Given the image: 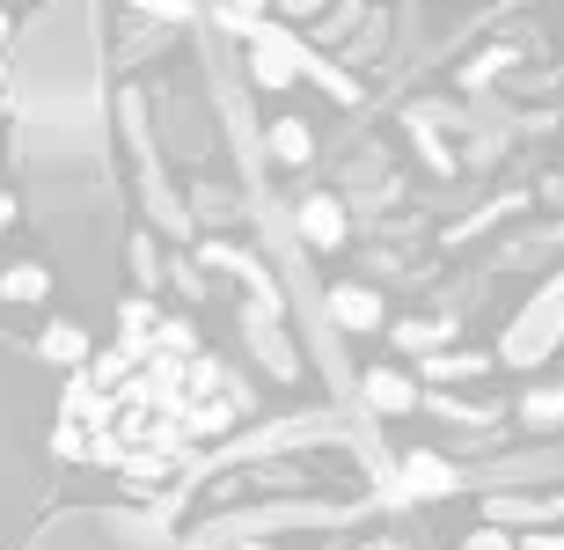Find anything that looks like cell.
Returning <instances> with one entry per match:
<instances>
[{"instance_id": "6da1fadb", "label": "cell", "mask_w": 564, "mask_h": 550, "mask_svg": "<svg viewBox=\"0 0 564 550\" xmlns=\"http://www.w3.org/2000/svg\"><path fill=\"white\" fill-rule=\"evenodd\" d=\"M235 411H250V389L220 360L198 353L184 323H162L154 309H126V345L96 360L74 411L59 419V455L82 463L162 470L198 433H220Z\"/></svg>"}, {"instance_id": "7a4b0ae2", "label": "cell", "mask_w": 564, "mask_h": 550, "mask_svg": "<svg viewBox=\"0 0 564 550\" xmlns=\"http://www.w3.org/2000/svg\"><path fill=\"white\" fill-rule=\"evenodd\" d=\"M557 323H564V287H550V294H543V309H528V316L513 323V331H506V360H513V367L543 360L550 345H557V338H550Z\"/></svg>"}, {"instance_id": "3957f363", "label": "cell", "mask_w": 564, "mask_h": 550, "mask_svg": "<svg viewBox=\"0 0 564 550\" xmlns=\"http://www.w3.org/2000/svg\"><path fill=\"white\" fill-rule=\"evenodd\" d=\"M367 403H375L381 419H403V411H419V381H403V375H367Z\"/></svg>"}, {"instance_id": "277c9868", "label": "cell", "mask_w": 564, "mask_h": 550, "mask_svg": "<svg viewBox=\"0 0 564 550\" xmlns=\"http://www.w3.org/2000/svg\"><path fill=\"white\" fill-rule=\"evenodd\" d=\"M301 228H308L315 250H337V242H345V206H337V198H308V206H301Z\"/></svg>"}, {"instance_id": "5b68a950", "label": "cell", "mask_w": 564, "mask_h": 550, "mask_svg": "<svg viewBox=\"0 0 564 550\" xmlns=\"http://www.w3.org/2000/svg\"><path fill=\"white\" fill-rule=\"evenodd\" d=\"M330 316L345 323V331H375V323H381V294H367V287H337Z\"/></svg>"}, {"instance_id": "8992f818", "label": "cell", "mask_w": 564, "mask_h": 550, "mask_svg": "<svg viewBox=\"0 0 564 550\" xmlns=\"http://www.w3.org/2000/svg\"><path fill=\"white\" fill-rule=\"evenodd\" d=\"M272 154H279V162H293V170H301V162H308V154H315V132L301 126V118H279V126H272Z\"/></svg>"}, {"instance_id": "52a82bcc", "label": "cell", "mask_w": 564, "mask_h": 550, "mask_svg": "<svg viewBox=\"0 0 564 550\" xmlns=\"http://www.w3.org/2000/svg\"><path fill=\"white\" fill-rule=\"evenodd\" d=\"M44 287H52L44 265H8V272H0V294L8 301H44Z\"/></svg>"}, {"instance_id": "ba28073f", "label": "cell", "mask_w": 564, "mask_h": 550, "mask_svg": "<svg viewBox=\"0 0 564 550\" xmlns=\"http://www.w3.org/2000/svg\"><path fill=\"white\" fill-rule=\"evenodd\" d=\"M257 353H264V367H272V375H301V360H293V345L286 338H279V331H272V323H257Z\"/></svg>"}, {"instance_id": "9c48e42d", "label": "cell", "mask_w": 564, "mask_h": 550, "mask_svg": "<svg viewBox=\"0 0 564 550\" xmlns=\"http://www.w3.org/2000/svg\"><path fill=\"white\" fill-rule=\"evenodd\" d=\"M37 353H44V360H82V353H88V338H82V331H74V323H52V331H44V345H37Z\"/></svg>"}, {"instance_id": "30bf717a", "label": "cell", "mask_w": 564, "mask_h": 550, "mask_svg": "<svg viewBox=\"0 0 564 550\" xmlns=\"http://www.w3.org/2000/svg\"><path fill=\"white\" fill-rule=\"evenodd\" d=\"M521 419H528V425H564V389H543V397H528V403H521Z\"/></svg>"}, {"instance_id": "8fae6325", "label": "cell", "mask_w": 564, "mask_h": 550, "mask_svg": "<svg viewBox=\"0 0 564 550\" xmlns=\"http://www.w3.org/2000/svg\"><path fill=\"white\" fill-rule=\"evenodd\" d=\"M132 272H140L147 287H154V242H132Z\"/></svg>"}, {"instance_id": "7c38bea8", "label": "cell", "mask_w": 564, "mask_h": 550, "mask_svg": "<svg viewBox=\"0 0 564 550\" xmlns=\"http://www.w3.org/2000/svg\"><path fill=\"white\" fill-rule=\"evenodd\" d=\"M462 550H513V543H506L499 529H484V536H469V543H462Z\"/></svg>"}, {"instance_id": "4fadbf2b", "label": "cell", "mask_w": 564, "mask_h": 550, "mask_svg": "<svg viewBox=\"0 0 564 550\" xmlns=\"http://www.w3.org/2000/svg\"><path fill=\"white\" fill-rule=\"evenodd\" d=\"M521 550H564V536H528Z\"/></svg>"}, {"instance_id": "5bb4252c", "label": "cell", "mask_w": 564, "mask_h": 550, "mask_svg": "<svg viewBox=\"0 0 564 550\" xmlns=\"http://www.w3.org/2000/svg\"><path fill=\"white\" fill-rule=\"evenodd\" d=\"M8 220H15V191H0V228H8Z\"/></svg>"}, {"instance_id": "9a60e30c", "label": "cell", "mask_w": 564, "mask_h": 550, "mask_svg": "<svg viewBox=\"0 0 564 550\" xmlns=\"http://www.w3.org/2000/svg\"><path fill=\"white\" fill-rule=\"evenodd\" d=\"M315 8H323V0H286V15H315Z\"/></svg>"}, {"instance_id": "2e32d148", "label": "cell", "mask_w": 564, "mask_h": 550, "mask_svg": "<svg viewBox=\"0 0 564 550\" xmlns=\"http://www.w3.org/2000/svg\"><path fill=\"white\" fill-rule=\"evenodd\" d=\"M257 8H264V0H228V15H257Z\"/></svg>"}, {"instance_id": "e0dca14e", "label": "cell", "mask_w": 564, "mask_h": 550, "mask_svg": "<svg viewBox=\"0 0 564 550\" xmlns=\"http://www.w3.org/2000/svg\"><path fill=\"white\" fill-rule=\"evenodd\" d=\"M242 550H272V543H242Z\"/></svg>"}]
</instances>
